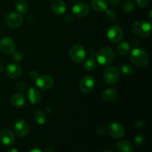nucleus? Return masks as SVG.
<instances>
[{
    "label": "nucleus",
    "instance_id": "18",
    "mask_svg": "<svg viewBox=\"0 0 152 152\" xmlns=\"http://www.w3.org/2000/svg\"><path fill=\"white\" fill-rule=\"evenodd\" d=\"M118 96V92L117 90L112 88L107 89L104 91L102 94V98L105 102H113L115 100Z\"/></svg>",
    "mask_w": 152,
    "mask_h": 152
},
{
    "label": "nucleus",
    "instance_id": "15",
    "mask_svg": "<svg viewBox=\"0 0 152 152\" xmlns=\"http://www.w3.org/2000/svg\"><path fill=\"white\" fill-rule=\"evenodd\" d=\"M73 13L77 17H85L90 11L88 5L86 3L78 2L73 6Z\"/></svg>",
    "mask_w": 152,
    "mask_h": 152
},
{
    "label": "nucleus",
    "instance_id": "36",
    "mask_svg": "<svg viewBox=\"0 0 152 152\" xmlns=\"http://www.w3.org/2000/svg\"><path fill=\"white\" fill-rule=\"evenodd\" d=\"M110 3H111L112 5L114 6H116V5H118V4H120V3H121L122 0H109Z\"/></svg>",
    "mask_w": 152,
    "mask_h": 152
},
{
    "label": "nucleus",
    "instance_id": "32",
    "mask_svg": "<svg viewBox=\"0 0 152 152\" xmlns=\"http://www.w3.org/2000/svg\"><path fill=\"white\" fill-rule=\"evenodd\" d=\"M145 124H146V123L145 121H143V120H140V121L137 122V123L135 124V128L137 129H140L142 127H144L145 126Z\"/></svg>",
    "mask_w": 152,
    "mask_h": 152
},
{
    "label": "nucleus",
    "instance_id": "27",
    "mask_svg": "<svg viewBox=\"0 0 152 152\" xmlns=\"http://www.w3.org/2000/svg\"><path fill=\"white\" fill-rule=\"evenodd\" d=\"M121 71L123 74L126 76H130L133 74L134 68L131 65L127 63L123 64L121 66Z\"/></svg>",
    "mask_w": 152,
    "mask_h": 152
},
{
    "label": "nucleus",
    "instance_id": "4",
    "mask_svg": "<svg viewBox=\"0 0 152 152\" xmlns=\"http://www.w3.org/2000/svg\"><path fill=\"white\" fill-rule=\"evenodd\" d=\"M70 57L76 63H81L85 60L86 53L85 48L80 45H74L70 49Z\"/></svg>",
    "mask_w": 152,
    "mask_h": 152
},
{
    "label": "nucleus",
    "instance_id": "30",
    "mask_svg": "<svg viewBox=\"0 0 152 152\" xmlns=\"http://www.w3.org/2000/svg\"><path fill=\"white\" fill-rule=\"evenodd\" d=\"M12 58L16 62H20L23 59V54L20 51H18V50L13 51L12 53Z\"/></svg>",
    "mask_w": 152,
    "mask_h": 152
},
{
    "label": "nucleus",
    "instance_id": "39",
    "mask_svg": "<svg viewBox=\"0 0 152 152\" xmlns=\"http://www.w3.org/2000/svg\"><path fill=\"white\" fill-rule=\"evenodd\" d=\"M8 152H19V151L16 148H11V149L9 150Z\"/></svg>",
    "mask_w": 152,
    "mask_h": 152
},
{
    "label": "nucleus",
    "instance_id": "6",
    "mask_svg": "<svg viewBox=\"0 0 152 152\" xmlns=\"http://www.w3.org/2000/svg\"><path fill=\"white\" fill-rule=\"evenodd\" d=\"M80 91L84 94H90L95 88V80L92 76L86 75L82 78L80 83Z\"/></svg>",
    "mask_w": 152,
    "mask_h": 152
},
{
    "label": "nucleus",
    "instance_id": "42",
    "mask_svg": "<svg viewBox=\"0 0 152 152\" xmlns=\"http://www.w3.org/2000/svg\"><path fill=\"white\" fill-rule=\"evenodd\" d=\"M77 152H83V151H77Z\"/></svg>",
    "mask_w": 152,
    "mask_h": 152
},
{
    "label": "nucleus",
    "instance_id": "31",
    "mask_svg": "<svg viewBox=\"0 0 152 152\" xmlns=\"http://www.w3.org/2000/svg\"><path fill=\"white\" fill-rule=\"evenodd\" d=\"M136 1L140 7H144L148 5V2H149V0H136Z\"/></svg>",
    "mask_w": 152,
    "mask_h": 152
},
{
    "label": "nucleus",
    "instance_id": "16",
    "mask_svg": "<svg viewBox=\"0 0 152 152\" xmlns=\"http://www.w3.org/2000/svg\"><path fill=\"white\" fill-rule=\"evenodd\" d=\"M51 10L56 15H62L66 10V4L63 0H53L51 3Z\"/></svg>",
    "mask_w": 152,
    "mask_h": 152
},
{
    "label": "nucleus",
    "instance_id": "37",
    "mask_svg": "<svg viewBox=\"0 0 152 152\" xmlns=\"http://www.w3.org/2000/svg\"><path fill=\"white\" fill-rule=\"evenodd\" d=\"M45 152H55V150L52 147H49V148H47L45 150Z\"/></svg>",
    "mask_w": 152,
    "mask_h": 152
},
{
    "label": "nucleus",
    "instance_id": "22",
    "mask_svg": "<svg viewBox=\"0 0 152 152\" xmlns=\"http://www.w3.org/2000/svg\"><path fill=\"white\" fill-rule=\"evenodd\" d=\"M117 53L120 56H126L131 53V45L129 43L124 42L119 45L116 49Z\"/></svg>",
    "mask_w": 152,
    "mask_h": 152
},
{
    "label": "nucleus",
    "instance_id": "5",
    "mask_svg": "<svg viewBox=\"0 0 152 152\" xmlns=\"http://www.w3.org/2000/svg\"><path fill=\"white\" fill-rule=\"evenodd\" d=\"M103 80L108 85H115L120 80V73L115 67H109L103 72Z\"/></svg>",
    "mask_w": 152,
    "mask_h": 152
},
{
    "label": "nucleus",
    "instance_id": "11",
    "mask_svg": "<svg viewBox=\"0 0 152 152\" xmlns=\"http://www.w3.org/2000/svg\"><path fill=\"white\" fill-rule=\"evenodd\" d=\"M15 42L10 37H3L0 40V50L3 53L10 54L14 51Z\"/></svg>",
    "mask_w": 152,
    "mask_h": 152
},
{
    "label": "nucleus",
    "instance_id": "13",
    "mask_svg": "<svg viewBox=\"0 0 152 152\" xmlns=\"http://www.w3.org/2000/svg\"><path fill=\"white\" fill-rule=\"evenodd\" d=\"M0 141L4 145H12L15 142V135L11 130L4 129L0 132Z\"/></svg>",
    "mask_w": 152,
    "mask_h": 152
},
{
    "label": "nucleus",
    "instance_id": "1",
    "mask_svg": "<svg viewBox=\"0 0 152 152\" xmlns=\"http://www.w3.org/2000/svg\"><path fill=\"white\" fill-rule=\"evenodd\" d=\"M97 62L103 66H108L114 62L115 59V53L109 47L101 48L97 53Z\"/></svg>",
    "mask_w": 152,
    "mask_h": 152
},
{
    "label": "nucleus",
    "instance_id": "38",
    "mask_svg": "<svg viewBox=\"0 0 152 152\" xmlns=\"http://www.w3.org/2000/svg\"><path fill=\"white\" fill-rule=\"evenodd\" d=\"M29 152H42L40 149H38V148H34V149L31 150Z\"/></svg>",
    "mask_w": 152,
    "mask_h": 152
},
{
    "label": "nucleus",
    "instance_id": "12",
    "mask_svg": "<svg viewBox=\"0 0 152 152\" xmlns=\"http://www.w3.org/2000/svg\"><path fill=\"white\" fill-rule=\"evenodd\" d=\"M5 74L11 79L19 78L22 74V68L18 64L11 63L7 65L4 69Z\"/></svg>",
    "mask_w": 152,
    "mask_h": 152
},
{
    "label": "nucleus",
    "instance_id": "21",
    "mask_svg": "<svg viewBox=\"0 0 152 152\" xmlns=\"http://www.w3.org/2000/svg\"><path fill=\"white\" fill-rule=\"evenodd\" d=\"M10 102L14 107H22L25 102V97L23 94L16 93L11 97Z\"/></svg>",
    "mask_w": 152,
    "mask_h": 152
},
{
    "label": "nucleus",
    "instance_id": "35",
    "mask_svg": "<svg viewBox=\"0 0 152 152\" xmlns=\"http://www.w3.org/2000/svg\"><path fill=\"white\" fill-rule=\"evenodd\" d=\"M16 87H17V88L19 89V90L23 91H25V89H26V85L24 83H19L16 85Z\"/></svg>",
    "mask_w": 152,
    "mask_h": 152
},
{
    "label": "nucleus",
    "instance_id": "8",
    "mask_svg": "<svg viewBox=\"0 0 152 152\" xmlns=\"http://www.w3.org/2000/svg\"><path fill=\"white\" fill-rule=\"evenodd\" d=\"M37 86L42 90H49L52 88L54 85V80L53 77L48 74H44L37 77Z\"/></svg>",
    "mask_w": 152,
    "mask_h": 152
},
{
    "label": "nucleus",
    "instance_id": "23",
    "mask_svg": "<svg viewBox=\"0 0 152 152\" xmlns=\"http://www.w3.org/2000/svg\"><path fill=\"white\" fill-rule=\"evenodd\" d=\"M15 7L20 14H25L28 12V4L25 0H17L15 4Z\"/></svg>",
    "mask_w": 152,
    "mask_h": 152
},
{
    "label": "nucleus",
    "instance_id": "29",
    "mask_svg": "<svg viewBox=\"0 0 152 152\" xmlns=\"http://www.w3.org/2000/svg\"><path fill=\"white\" fill-rule=\"evenodd\" d=\"M117 17V13L114 10H108L105 12V19L108 21H113Z\"/></svg>",
    "mask_w": 152,
    "mask_h": 152
},
{
    "label": "nucleus",
    "instance_id": "41",
    "mask_svg": "<svg viewBox=\"0 0 152 152\" xmlns=\"http://www.w3.org/2000/svg\"><path fill=\"white\" fill-rule=\"evenodd\" d=\"M102 152H112V151H108V150H105V151H102Z\"/></svg>",
    "mask_w": 152,
    "mask_h": 152
},
{
    "label": "nucleus",
    "instance_id": "26",
    "mask_svg": "<svg viewBox=\"0 0 152 152\" xmlns=\"http://www.w3.org/2000/svg\"><path fill=\"white\" fill-rule=\"evenodd\" d=\"M123 10L127 13H131L134 11L135 8L134 2L132 0H127L124 2L123 6Z\"/></svg>",
    "mask_w": 152,
    "mask_h": 152
},
{
    "label": "nucleus",
    "instance_id": "2",
    "mask_svg": "<svg viewBox=\"0 0 152 152\" xmlns=\"http://www.w3.org/2000/svg\"><path fill=\"white\" fill-rule=\"evenodd\" d=\"M130 59L132 63L140 67L145 66L149 62L148 53L140 48H135L131 52Z\"/></svg>",
    "mask_w": 152,
    "mask_h": 152
},
{
    "label": "nucleus",
    "instance_id": "33",
    "mask_svg": "<svg viewBox=\"0 0 152 152\" xmlns=\"http://www.w3.org/2000/svg\"><path fill=\"white\" fill-rule=\"evenodd\" d=\"M106 134V129L104 127H99L97 129V134L99 136H104Z\"/></svg>",
    "mask_w": 152,
    "mask_h": 152
},
{
    "label": "nucleus",
    "instance_id": "10",
    "mask_svg": "<svg viewBox=\"0 0 152 152\" xmlns=\"http://www.w3.org/2000/svg\"><path fill=\"white\" fill-rule=\"evenodd\" d=\"M107 132L109 134L110 136L116 138V139L123 137L125 134L124 127L118 123H113L109 125L108 129H107Z\"/></svg>",
    "mask_w": 152,
    "mask_h": 152
},
{
    "label": "nucleus",
    "instance_id": "25",
    "mask_svg": "<svg viewBox=\"0 0 152 152\" xmlns=\"http://www.w3.org/2000/svg\"><path fill=\"white\" fill-rule=\"evenodd\" d=\"M34 120H35V121L39 125L45 124L46 122L45 114L42 111H37V112L34 114Z\"/></svg>",
    "mask_w": 152,
    "mask_h": 152
},
{
    "label": "nucleus",
    "instance_id": "40",
    "mask_svg": "<svg viewBox=\"0 0 152 152\" xmlns=\"http://www.w3.org/2000/svg\"><path fill=\"white\" fill-rule=\"evenodd\" d=\"M3 70H4V66H3L2 64L0 62V72H1V71H3Z\"/></svg>",
    "mask_w": 152,
    "mask_h": 152
},
{
    "label": "nucleus",
    "instance_id": "9",
    "mask_svg": "<svg viewBox=\"0 0 152 152\" xmlns=\"http://www.w3.org/2000/svg\"><path fill=\"white\" fill-rule=\"evenodd\" d=\"M23 21L22 15L16 12H10L6 17V23L10 28H15L20 26Z\"/></svg>",
    "mask_w": 152,
    "mask_h": 152
},
{
    "label": "nucleus",
    "instance_id": "7",
    "mask_svg": "<svg viewBox=\"0 0 152 152\" xmlns=\"http://www.w3.org/2000/svg\"><path fill=\"white\" fill-rule=\"evenodd\" d=\"M108 39L112 43L121 41L123 37V31L119 25H112L110 27L107 33Z\"/></svg>",
    "mask_w": 152,
    "mask_h": 152
},
{
    "label": "nucleus",
    "instance_id": "14",
    "mask_svg": "<svg viewBox=\"0 0 152 152\" xmlns=\"http://www.w3.org/2000/svg\"><path fill=\"white\" fill-rule=\"evenodd\" d=\"M14 132L19 137H24L29 133V125L24 120H18L14 124Z\"/></svg>",
    "mask_w": 152,
    "mask_h": 152
},
{
    "label": "nucleus",
    "instance_id": "28",
    "mask_svg": "<svg viewBox=\"0 0 152 152\" xmlns=\"http://www.w3.org/2000/svg\"><path fill=\"white\" fill-rule=\"evenodd\" d=\"M145 137L143 134H137L134 139V144L136 146H140L143 144V142H145Z\"/></svg>",
    "mask_w": 152,
    "mask_h": 152
},
{
    "label": "nucleus",
    "instance_id": "3",
    "mask_svg": "<svg viewBox=\"0 0 152 152\" xmlns=\"http://www.w3.org/2000/svg\"><path fill=\"white\" fill-rule=\"evenodd\" d=\"M132 31L138 37L146 38L151 33V25L145 21H137L132 25Z\"/></svg>",
    "mask_w": 152,
    "mask_h": 152
},
{
    "label": "nucleus",
    "instance_id": "34",
    "mask_svg": "<svg viewBox=\"0 0 152 152\" xmlns=\"http://www.w3.org/2000/svg\"><path fill=\"white\" fill-rule=\"evenodd\" d=\"M29 77L30 78L32 79V80H37V77H39L38 73H37V71L33 70V71H31V72L29 73Z\"/></svg>",
    "mask_w": 152,
    "mask_h": 152
},
{
    "label": "nucleus",
    "instance_id": "20",
    "mask_svg": "<svg viewBox=\"0 0 152 152\" xmlns=\"http://www.w3.org/2000/svg\"><path fill=\"white\" fill-rule=\"evenodd\" d=\"M116 148L118 152H132L133 145L130 142L127 140L119 141L116 145Z\"/></svg>",
    "mask_w": 152,
    "mask_h": 152
},
{
    "label": "nucleus",
    "instance_id": "19",
    "mask_svg": "<svg viewBox=\"0 0 152 152\" xmlns=\"http://www.w3.org/2000/svg\"><path fill=\"white\" fill-rule=\"evenodd\" d=\"M91 7L97 12L105 11L108 7V2L107 0H92Z\"/></svg>",
    "mask_w": 152,
    "mask_h": 152
},
{
    "label": "nucleus",
    "instance_id": "17",
    "mask_svg": "<svg viewBox=\"0 0 152 152\" xmlns=\"http://www.w3.org/2000/svg\"><path fill=\"white\" fill-rule=\"evenodd\" d=\"M28 97L32 104H37L41 101V93L35 88H31L28 90Z\"/></svg>",
    "mask_w": 152,
    "mask_h": 152
},
{
    "label": "nucleus",
    "instance_id": "24",
    "mask_svg": "<svg viewBox=\"0 0 152 152\" xmlns=\"http://www.w3.org/2000/svg\"><path fill=\"white\" fill-rule=\"evenodd\" d=\"M96 61L95 60L94 58L90 57L86 61L84 65V68L86 71H94L96 68Z\"/></svg>",
    "mask_w": 152,
    "mask_h": 152
}]
</instances>
